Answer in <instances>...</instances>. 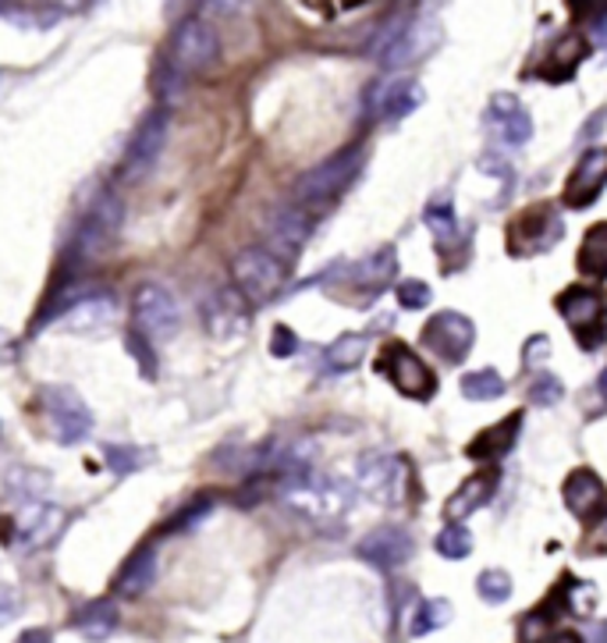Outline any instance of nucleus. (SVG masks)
Wrapping results in <instances>:
<instances>
[{"mask_svg": "<svg viewBox=\"0 0 607 643\" xmlns=\"http://www.w3.org/2000/svg\"><path fill=\"white\" fill-rule=\"evenodd\" d=\"M281 502H285L295 516H302L313 527H337L348 508H352V491H348L342 480L323 477L313 470H295V473H281Z\"/></svg>", "mask_w": 607, "mask_h": 643, "instance_id": "f257e3e1", "label": "nucleus"}, {"mask_svg": "<svg viewBox=\"0 0 607 643\" xmlns=\"http://www.w3.org/2000/svg\"><path fill=\"white\" fill-rule=\"evenodd\" d=\"M362 168V150H342L337 157L323 160V164H317L313 171H306L299 182H295V207H323L331 203V199H337L348 182L356 178Z\"/></svg>", "mask_w": 607, "mask_h": 643, "instance_id": "f03ea898", "label": "nucleus"}, {"mask_svg": "<svg viewBox=\"0 0 607 643\" xmlns=\"http://www.w3.org/2000/svg\"><path fill=\"white\" fill-rule=\"evenodd\" d=\"M221 44H218V33H213L210 22L202 18H185L178 22V29L171 36V47H168V69L174 75H199L207 72L213 61H218Z\"/></svg>", "mask_w": 607, "mask_h": 643, "instance_id": "7ed1b4c3", "label": "nucleus"}, {"mask_svg": "<svg viewBox=\"0 0 607 643\" xmlns=\"http://www.w3.org/2000/svg\"><path fill=\"white\" fill-rule=\"evenodd\" d=\"M132 320H135V331L146 334L150 342L174 338L182 327L178 299H174L160 281H143L132 296Z\"/></svg>", "mask_w": 607, "mask_h": 643, "instance_id": "20e7f679", "label": "nucleus"}, {"mask_svg": "<svg viewBox=\"0 0 607 643\" xmlns=\"http://www.w3.org/2000/svg\"><path fill=\"white\" fill-rule=\"evenodd\" d=\"M39 395H44L50 434L58 437L61 445H83L92 434V409L83 401V395L67 384H47Z\"/></svg>", "mask_w": 607, "mask_h": 643, "instance_id": "39448f33", "label": "nucleus"}, {"mask_svg": "<svg viewBox=\"0 0 607 643\" xmlns=\"http://www.w3.org/2000/svg\"><path fill=\"white\" fill-rule=\"evenodd\" d=\"M232 277L249 302H270L285 288V260H277L270 249H241L232 260Z\"/></svg>", "mask_w": 607, "mask_h": 643, "instance_id": "423d86ee", "label": "nucleus"}, {"mask_svg": "<svg viewBox=\"0 0 607 643\" xmlns=\"http://www.w3.org/2000/svg\"><path fill=\"white\" fill-rule=\"evenodd\" d=\"M359 491L373 505H401L405 494H409V462L401 455H367L359 462Z\"/></svg>", "mask_w": 607, "mask_h": 643, "instance_id": "0eeeda50", "label": "nucleus"}, {"mask_svg": "<svg viewBox=\"0 0 607 643\" xmlns=\"http://www.w3.org/2000/svg\"><path fill=\"white\" fill-rule=\"evenodd\" d=\"M121 232V199L103 193L97 203L89 207L83 227H78V243H75V257L83 263H97L111 252L114 238Z\"/></svg>", "mask_w": 607, "mask_h": 643, "instance_id": "6e6552de", "label": "nucleus"}, {"mask_svg": "<svg viewBox=\"0 0 607 643\" xmlns=\"http://www.w3.org/2000/svg\"><path fill=\"white\" fill-rule=\"evenodd\" d=\"M558 313L561 320L575 331V338L586 348H593L604 338V324H607V299L597 288L586 285H572L558 296Z\"/></svg>", "mask_w": 607, "mask_h": 643, "instance_id": "1a4fd4ad", "label": "nucleus"}, {"mask_svg": "<svg viewBox=\"0 0 607 643\" xmlns=\"http://www.w3.org/2000/svg\"><path fill=\"white\" fill-rule=\"evenodd\" d=\"M168 128H171L168 107H153V111L143 118L125 150V160H121V174H125V178H146V174L157 168V160L168 146Z\"/></svg>", "mask_w": 607, "mask_h": 643, "instance_id": "9d476101", "label": "nucleus"}, {"mask_svg": "<svg viewBox=\"0 0 607 643\" xmlns=\"http://www.w3.org/2000/svg\"><path fill=\"white\" fill-rule=\"evenodd\" d=\"M423 345L437 359H444V363H466V356L472 353V345H476V324L462 313L444 310L426 320Z\"/></svg>", "mask_w": 607, "mask_h": 643, "instance_id": "9b49d317", "label": "nucleus"}, {"mask_svg": "<svg viewBox=\"0 0 607 643\" xmlns=\"http://www.w3.org/2000/svg\"><path fill=\"white\" fill-rule=\"evenodd\" d=\"M565 235V221L561 213H555L550 207H533L525 210L522 218H516L511 224V246H516L519 257H540L550 246H558Z\"/></svg>", "mask_w": 607, "mask_h": 643, "instance_id": "f8f14e48", "label": "nucleus"}, {"mask_svg": "<svg viewBox=\"0 0 607 643\" xmlns=\"http://www.w3.org/2000/svg\"><path fill=\"white\" fill-rule=\"evenodd\" d=\"M202 320H207V331L218 342L241 338V334L249 331V320H252L249 299L241 296L238 288H218L207 302H202Z\"/></svg>", "mask_w": 607, "mask_h": 643, "instance_id": "ddd939ff", "label": "nucleus"}, {"mask_svg": "<svg viewBox=\"0 0 607 643\" xmlns=\"http://www.w3.org/2000/svg\"><path fill=\"white\" fill-rule=\"evenodd\" d=\"M437 39H441V25L434 18V8H423L420 15H412V22L405 25V33L398 36V44L391 47L387 58L381 61V69H391V72L409 69V64L423 61L426 53L437 47Z\"/></svg>", "mask_w": 607, "mask_h": 643, "instance_id": "4468645a", "label": "nucleus"}, {"mask_svg": "<svg viewBox=\"0 0 607 643\" xmlns=\"http://www.w3.org/2000/svg\"><path fill=\"white\" fill-rule=\"evenodd\" d=\"M384 373H387V381L395 384L401 395H409V398H430L437 392V378L430 373V367L423 363V359L416 353H409L405 345H391L387 348Z\"/></svg>", "mask_w": 607, "mask_h": 643, "instance_id": "2eb2a0df", "label": "nucleus"}, {"mask_svg": "<svg viewBox=\"0 0 607 643\" xmlns=\"http://www.w3.org/2000/svg\"><path fill=\"white\" fill-rule=\"evenodd\" d=\"M313 235V221H309V213L302 207H281L267 218V246L270 252L281 260V257H299V249L306 246V238Z\"/></svg>", "mask_w": 607, "mask_h": 643, "instance_id": "dca6fc26", "label": "nucleus"}, {"mask_svg": "<svg viewBox=\"0 0 607 643\" xmlns=\"http://www.w3.org/2000/svg\"><path fill=\"white\" fill-rule=\"evenodd\" d=\"M356 552L362 561H370L373 569L391 572L412 558V537L401 527H376L359 541Z\"/></svg>", "mask_w": 607, "mask_h": 643, "instance_id": "f3484780", "label": "nucleus"}, {"mask_svg": "<svg viewBox=\"0 0 607 643\" xmlns=\"http://www.w3.org/2000/svg\"><path fill=\"white\" fill-rule=\"evenodd\" d=\"M604 185H607V146H593V150L579 157V168L572 171L569 185H565V203L575 210L597 203Z\"/></svg>", "mask_w": 607, "mask_h": 643, "instance_id": "a211bd4d", "label": "nucleus"}, {"mask_svg": "<svg viewBox=\"0 0 607 643\" xmlns=\"http://www.w3.org/2000/svg\"><path fill=\"white\" fill-rule=\"evenodd\" d=\"M487 122L508 146H525L533 139V118L511 92H494L487 103Z\"/></svg>", "mask_w": 607, "mask_h": 643, "instance_id": "6ab92c4d", "label": "nucleus"}, {"mask_svg": "<svg viewBox=\"0 0 607 643\" xmlns=\"http://www.w3.org/2000/svg\"><path fill=\"white\" fill-rule=\"evenodd\" d=\"M423 86L416 78H387V83L373 86L370 92V111L376 118H405L423 103Z\"/></svg>", "mask_w": 607, "mask_h": 643, "instance_id": "aec40b11", "label": "nucleus"}, {"mask_svg": "<svg viewBox=\"0 0 607 643\" xmlns=\"http://www.w3.org/2000/svg\"><path fill=\"white\" fill-rule=\"evenodd\" d=\"M561 498H565V505H569L572 516L590 519L604 508L607 491H604L600 477L593 470H572L569 480H565V487H561Z\"/></svg>", "mask_w": 607, "mask_h": 643, "instance_id": "412c9836", "label": "nucleus"}, {"mask_svg": "<svg viewBox=\"0 0 607 643\" xmlns=\"http://www.w3.org/2000/svg\"><path fill=\"white\" fill-rule=\"evenodd\" d=\"M519 426H522V412H511V417H505L501 423H494L487 426V431H480L476 437L466 445V455L469 459H501V455H508L511 448H516V441H519Z\"/></svg>", "mask_w": 607, "mask_h": 643, "instance_id": "4be33fe9", "label": "nucleus"}, {"mask_svg": "<svg viewBox=\"0 0 607 643\" xmlns=\"http://www.w3.org/2000/svg\"><path fill=\"white\" fill-rule=\"evenodd\" d=\"M497 487V473L494 470H480L472 473L462 487H458L448 502H444V516H448L451 522H462L466 516H472L476 508H483L491 502V494Z\"/></svg>", "mask_w": 607, "mask_h": 643, "instance_id": "5701e85b", "label": "nucleus"}, {"mask_svg": "<svg viewBox=\"0 0 607 643\" xmlns=\"http://www.w3.org/2000/svg\"><path fill=\"white\" fill-rule=\"evenodd\" d=\"M153 580H157V547L146 544V547H139V552H135L125 561V566H121L117 580H114V594H121V597H139V594L150 591Z\"/></svg>", "mask_w": 607, "mask_h": 643, "instance_id": "b1692460", "label": "nucleus"}, {"mask_svg": "<svg viewBox=\"0 0 607 643\" xmlns=\"http://www.w3.org/2000/svg\"><path fill=\"white\" fill-rule=\"evenodd\" d=\"M67 527V512L61 505H36L29 519H25V527L18 533V544L25 552H36V547H47L50 541H58V533Z\"/></svg>", "mask_w": 607, "mask_h": 643, "instance_id": "393cba45", "label": "nucleus"}, {"mask_svg": "<svg viewBox=\"0 0 607 643\" xmlns=\"http://www.w3.org/2000/svg\"><path fill=\"white\" fill-rule=\"evenodd\" d=\"M75 633L89 643H103L117 633V605L111 597H97L75 615Z\"/></svg>", "mask_w": 607, "mask_h": 643, "instance_id": "a878e982", "label": "nucleus"}, {"mask_svg": "<svg viewBox=\"0 0 607 643\" xmlns=\"http://www.w3.org/2000/svg\"><path fill=\"white\" fill-rule=\"evenodd\" d=\"M367 353H370V338L362 331L337 334V338L323 348V370L327 373H348L367 359Z\"/></svg>", "mask_w": 607, "mask_h": 643, "instance_id": "bb28decb", "label": "nucleus"}, {"mask_svg": "<svg viewBox=\"0 0 607 643\" xmlns=\"http://www.w3.org/2000/svg\"><path fill=\"white\" fill-rule=\"evenodd\" d=\"M579 274L590 281L607 277V224H593L583 235V246H579Z\"/></svg>", "mask_w": 607, "mask_h": 643, "instance_id": "cd10ccee", "label": "nucleus"}, {"mask_svg": "<svg viewBox=\"0 0 607 643\" xmlns=\"http://www.w3.org/2000/svg\"><path fill=\"white\" fill-rule=\"evenodd\" d=\"M583 58H586V39L575 36V33L561 36L555 53H550V64H547L544 75L550 78V83H565V78H569L579 69V64H583Z\"/></svg>", "mask_w": 607, "mask_h": 643, "instance_id": "c85d7f7f", "label": "nucleus"}, {"mask_svg": "<svg viewBox=\"0 0 607 643\" xmlns=\"http://www.w3.org/2000/svg\"><path fill=\"white\" fill-rule=\"evenodd\" d=\"M8 491L15 494L18 502H44L47 494H50V484H53V477L47 470H25V466H18V470H8Z\"/></svg>", "mask_w": 607, "mask_h": 643, "instance_id": "c756f323", "label": "nucleus"}, {"mask_svg": "<svg viewBox=\"0 0 607 643\" xmlns=\"http://www.w3.org/2000/svg\"><path fill=\"white\" fill-rule=\"evenodd\" d=\"M426 227L437 235V243H455L458 238V218H455V203H451V196L448 193H441L434 196L426 203Z\"/></svg>", "mask_w": 607, "mask_h": 643, "instance_id": "7c9ffc66", "label": "nucleus"}, {"mask_svg": "<svg viewBox=\"0 0 607 643\" xmlns=\"http://www.w3.org/2000/svg\"><path fill=\"white\" fill-rule=\"evenodd\" d=\"M458 387H462V395L469 401H494L508 392V381L497 370H472V373H466Z\"/></svg>", "mask_w": 607, "mask_h": 643, "instance_id": "2f4dec72", "label": "nucleus"}, {"mask_svg": "<svg viewBox=\"0 0 607 643\" xmlns=\"http://www.w3.org/2000/svg\"><path fill=\"white\" fill-rule=\"evenodd\" d=\"M451 601H444V597H430L420 605V611L412 615V626H409V633L412 636H426V633H434V629H444L451 622Z\"/></svg>", "mask_w": 607, "mask_h": 643, "instance_id": "473e14b6", "label": "nucleus"}, {"mask_svg": "<svg viewBox=\"0 0 607 643\" xmlns=\"http://www.w3.org/2000/svg\"><path fill=\"white\" fill-rule=\"evenodd\" d=\"M434 547H437V555L451 558V561L469 558L472 555V533H469L466 522H448V527L434 537Z\"/></svg>", "mask_w": 607, "mask_h": 643, "instance_id": "72a5a7b5", "label": "nucleus"}, {"mask_svg": "<svg viewBox=\"0 0 607 643\" xmlns=\"http://www.w3.org/2000/svg\"><path fill=\"white\" fill-rule=\"evenodd\" d=\"M409 22H412V11H405V8H401V11H395V15H391V18L381 25V33L373 36V44H370V58H373V61H384V58H387V50L398 44V36L405 33V25H409Z\"/></svg>", "mask_w": 607, "mask_h": 643, "instance_id": "f704fd0d", "label": "nucleus"}, {"mask_svg": "<svg viewBox=\"0 0 607 643\" xmlns=\"http://www.w3.org/2000/svg\"><path fill=\"white\" fill-rule=\"evenodd\" d=\"M103 459L111 466L114 477H128L135 470H143V466L150 462V455H143V448H132V445H107Z\"/></svg>", "mask_w": 607, "mask_h": 643, "instance_id": "c9c22d12", "label": "nucleus"}, {"mask_svg": "<svg viewBox=\"0 0 607 643\" xmlns=\"http://www.w3.org/2000/svg\"><path fill=\"white\" fill-rule=\"evenodd\" d=\"M0 15L29 22V29H53L61 18V8H47V4H29V8H15V4H0Z\"/></svg>", "mask_w": 607, "mask_h": 643, "instance_id": "e433bc0d", "label": "nucleus"}, {"mask_svg": "<svg viewBox=\"0 0 607 643\" xmlns=\"http://www.w3.org/2000/svg\"><path fill=\"white\" fill-rule=\"evenodd\" d=\"M476 594L487 601V605H505L511 597V576L505 569H483L476 576Z\"/></svg>", "mask_w": 607, "mask_h": 643, "instance_id": "4c0bfd02", "label": "nucleus"}, {"mask_svg": "<svg viewBox=\"0 0 607 643\" xmlns=\"http://www.w3.org/2000/svg\"><path fill=\"white\" fill-rule=\"evenodd\" d=\"M395 249H381V252H373V257L367 263H359L356 267V274L359 281H367V285H384L387 277H395Z\"/></svg>", "mask_w": 607, "mask_h": 643, "instance_id": "58836bf2", "label": "nucleus"}, {"mask_svg": "<svg viewBox=\"0 0 607 643\" xmlns=\"http://www.w3.org/2000/svg\"><path fill=\"white\" fill-rule=\"evenodd\" d=\"M561 395H565V387H561V381L555 378V373H536L533 384H530L533 406H558Z\"/></svg>", "mask_w": 607, "mask_h": 643, "instance_id": "ea45409f", "label": "nucleus"}, {"mask_svg": "<svg viewBox=\"0 0 607 643\" xmlns=\"http://www.w3.org/2000/svg\"><path fill=\"white\" fill-rule=\"evenodd\" d=\"M398 302L405 306V310H426L430 306V285L420 277H409L398 285Z\"/></svg>", "mask_w": 607, "mask_h": 643, "instance_id": "a19ab883", "label": "nucleus"}, {"mask_svg": "<svg viewBox=\"0 0 607 643\" xmlns=\"http://www.w3.org/2000/svg\"><path fill=\"white\" fill-rule=\"evenodd\" d=\"M128 353L135 356V363L143 367V373L146 378H157V353L150 348V338H146V334H139V331H132L128 334Z\"/></svg>", "mask_w": 607, "mask_h": 643, "instance_id": "79ce46f5", "label": "nucleus"}, {"mask_svg": "<svg viewBox=\"0 0 607 643\" xmlns=\"http://www.w3.org/2000/svg\"><path fill=\"white\" fill-rule=\"evenodd\" d=\"M213 512V498H207V494H202V498H196V502H188L185 508L178 516H174V522L168 530H188V527H196L199 519H207Z\"/></svg>", "mask_w": 607, "mask_h": 643, "instance_id": "37998d69", "label": "nucleus"}, {"mask_svg": "<svg viewBox=\"0 0 607 643\" xmlns=\"http://www.w3.org/2000/svg\"><path fill=\"white\" fill-rule=\"evenodd\" d=\"M569 605L579 615H590L593 608H597V586H593V583H575L572 594H569Z\"/></svg>", "mask_w": 607, "mask_h": 643, "instance_id": "c03bdc74", "label": "nucleus"}, {"mask_svg": "<svg viewBox=\"0 0 607 643\" xmlns=\"http://www.w3.org/2000/svg\"><path fill=\"white\" fill-rule=\"evenodd\" d=\"M295 348H299V338H295V331L285 327V324H277V327H274V338H270V353L285 359V356L295 353Z\"/></svg>", "mask_w": 607, "mask_h": 643, "instance_id": "a18cd8bd", "label": "nucleus"}, {"mask_svg": "<svg viewBox=\"0 0 607 643\" xmlns=\"http://www.w3.org/2000/svg\"><path fill=\"white\" fill-rule=\"evenodd\" d=\"M18 356H22V345L18 338L11 331L0 327V367H15L18 363Z\"/></svg>", "mask_w": 607, "mask_h": 643, "instance_id": "49530a36", "label": "nucleus"}, {"mask_svg": "<svg viewBox=\"0 0 607 643\" xmlns=\"http://www.w3.org/2000/svg\"><path fill=\"white\" fill-rule=\"evenodd\" d=\"M15 611H18V594H15V586L0 583V626H4L8 619H15Z\"/></svg>", "mask_w": 607, "mask_h": 643, "instance_id": "de8ad7c7", "label": "nucleus"}, {"mask_svg": "<svg viewBox=\"0 0 607 643\" xmlns=\"http://www.w3.org/2000/svg\"><path fill=\"white\" fill-rule=\"evenodd\" d=\"M15 643H53V640H50L47 629H25V633Z\"/></svg>", "mask_w": 607, "mask_h": 643, "instance_id": "09e8293b", "label": "nucleus"}, {"mask_svg": "<svg viewBox=\"0 0 607 643\" xmlns=\"http://www.w3.org/2000/svg\"><path fill=\"white\" fill-rule=\"evenodd\" d=\"M547 643H583V636L572 633V629H561V633H555Z\"/></svg>", "mask_w": 607, "mask_h": 643, "instance_id": "8fccbe9b", "label": "nucleus"}, {"mask_svg": "<svg viewBox=\"0 0 607 643\" xmlns=\"http://www.w3.org/2000/svg\"><path fill=\"white\" fill-rule=\"evenodd\" d=\"M597 395L604 398V406H607V367L600 370V378H597Z\"/></svg>", "mask_w": 607, "mask_h": 643, "instance_id": "3c124183", "label": "nucleus"}, {"mask_svg": "<svg viewBox=\"0 0 607 643\" xmlns=\"http://www.w3.org/2000/svg\"><path fill=\"white\" fill-rule=\"evenodd\" d=\"M593 643H607V622H600L597 629H593Z\"/></svg>", "mask_w": 607, "mask_h": 643, "instance_id": "603ef678", "label": "nucleus"}]
</instances>
